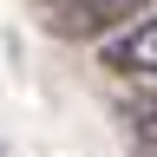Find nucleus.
Masks as SVG:
<instances>
[{"instance_id": "1", "label": "nucleus", "mask_w": 157, "mask_h": 157, "mask_svg": "<svg viewBox=\"0 0 157 157\" xmlns=\"http://www.w3.org/2000/svg\"><path fill=\"white\" fill-rule=\"evenodd\" d=\"M151 0H46V26L59 39H111L118 26H131Z\"/></svg>"}, {"instance_id": "2", "label": "nucleus", "mask_w": 157, "mask_h": 157, "mask_svg": "<svg viewBox=\"0 0 157 157\" xmlns=\"http://www.w3.org/2000/svg\"><path fill=\"white\" fill-rule=\"evenodd\" d=\"M98 59H105V72L157 78V7H144L131 26H118L111 39H98Z\"/></svg>"}]
</instances>
